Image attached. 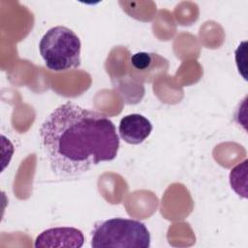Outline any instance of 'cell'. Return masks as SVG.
<instances>
[{"mask_svg": "<svg viewBox=\"0 0 248 248\" xmlns=\"http://www.w3.org/2000/svg\"><path fill=\"white\" fill-rule=\"evenodd\" d=\"M91 246L147 248L150 246V233L146 226L139 220L111 218L95 224Z\"/></svg>", "mask_w": 248, "mask_h": 248, "instance_id": "3957f363", "label": "cell"}, {"mask_svg": "<svg viewBox=\"0 0 248 248\" xmlns=\"http://www.w3.org/2000/svg\"><path fill=\"white\" fill-rule=\"evenodd\" d=\"M151 122L140 113H132L121 118L118 126L120 138L129 144L143 142L152 132Z\"/></svg>", "mask_w": 248, "mask_h": 248, "instance_id": "5b68a950", "label": "cell"}, {"mask_svg": "<svg viewBox=\"0 0 248 248\" xmlns=\"http://www.w3.org/2000/svg\"><path fill=\"white\" fill-rule=\"evenodd\" d=\"M247 160L235 166L230 172L232 189L241 198H247Z\"/></svg>", "mask_w": 248, "mask_h": 248, "instance_id": "8992f818", "label": "cell"}, {"mask_svg": "<svg viewBox=\"0 0 248 248\" xmlns=\"http://www.w3.org/2000/svg\"><path fill=\"white\" fill-rule=\"evenodd\" d=\"M81 43L78 36L62 25L49 28L39 43L46 66L54 72L76 69L80 65Z\"/></svg>", "mask_w": 248, "mask_h": 248, "instance_id": "7a4b0ae2", "label": "cell"}, {"mask_svg": "<svg viewBox=\"0 0 248 248\" xmlns=\"http://www.w3.org/2000/svg\"><path fill=\"white\" fill-rule=\"evenodd\" d=\"M39 132L50 170L60 177L78 176L101 162L112 161L119 149L113 122L73 102L54 108Z\"/></svg>", "mask_w": 248, "mask_h": 248, "instance_id": "6da1fadb", "label": "cell"}, {"mask_svg": "<svg viewBox=\"0 0 248 248\" xmlns=\"http://www.w3.org/2000/svg\"><path fill=\"white\" fill-rule=\"evenodd\" d=\"M84 243L82 232L73 227H56L45 230L35 239L36 248L73 247L79 248Z\"/></svg>", "mask_w": 248, "mask_h": 248, "instance_id": "277c9868", "label": "cell"}, {"mask_svg": "<svg viewBox=\"0 0 248 248\" xmlns=\"http://www.w3.org/2000/svg\"><path fill=\"white\" fill-rule=\"evenodd\" d=\"M131 63L138 70L147 69L151 64V55L147 52H137L131 57Z\"/></svg>", "mask_w": 248, "mask_h": 248, "instance_id": "52a82bcc", "label": "cell"}]
</instances>
